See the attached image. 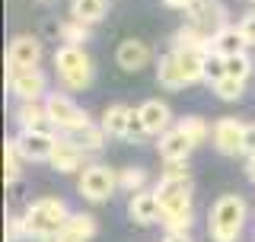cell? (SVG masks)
I'll return each instance as SVG.
<instances>
[{"mask_svg": "<svg viewBox=\"0 0 255 242\" xmlns=\"http://www.w3.org/2000/svg\"><path fill=\"white\" fill-rule=\"evenodd\" d=\"M249 74H252V58L249 54H233V58H227V77H233V80H249Z\"/></svg>", "mask_w": 255, "mask_h": 242, "instance_id": "4dcf8cb0", "label": "cell"}, {"mask_svg": "<svg viewBox=\"0 0 255 242\" xmlns=\"http://www.w3.org/2000/svg\"><path fill=\"white\" fill-rule=\"evenodd\" d=\"M48 242H83V239H77V236H70V233H58V236H54V239H48Z\"/></svg>", "mask_w": 255, "mask_h": 242, "instance_id": "f35d334b", "label": "cell"}, {"mask_svg": "<svg viewBox=\"0 0 255 242\" xmlns=\"http://www.w3.org/2000/svg\"><path fill=\"white\" fill-rule=\"evenodd\" d=\"M243 134H246V124L239 118H220L211 131V140L217 147V153L236 156V153H243Z\"/></svg>", "mask_w": 255, "mask_h": 242, "instance_id": "8fae6325", "label": "cell"}, {"mask_svg": "<svg viewBox=\"0 0 255 242\" xmlns=\"http://www.w3.org/2000/svg\"><path fill=\"white\" fill-rule=\"evenodd\" d=\"M64 233H70V236H77V239H93L96 236V220L90 214H70V220H67V227H64Z\"/></svg>", "mask_w": 255, "mask_h": 242, "instance_id": "f1b7e54d", "label": "cell"}, {"mask_svg": "<svg viewBox=\"0 0 255 242\" xmlns=\"http://www.w3.org/2000/svg\"><path fill=\"white\" fill-rule=\"evenodd\" d=\"M163 3H166V6H172V10H188L195 0H163Z\"/></svg>", "mask_w": 255, "mask_h": 242, "instance_id": "8d00e7d4", "label": "cell"}, {"mask_svg": "<svg viewBox=\"0 0 255 242\" xmlns=\"http://www.w3.org/2000/svg\"><path fill=\"white\" fill-rule=\"evenodd\" d=\"M143 185H147V169H140V166H125V169H118V188L137 195V191H143Z\"/></svg>", "mask_w": 255, "mask_h": 242, "instance_id": "83f0119b", "label": "cell"}, {"mask_svg": "<svg viewBox=\"0 0 255 242\" xmlns=\"http://www.w3.org/2000/svg\"><path fill=\"white\" fill-rule=\"evenodd\" d=\"M118 188V172L102 163H93L86 166L83 172H80V182H77V191L80 198L93 201V204H102V201H109L112 195H115Z\"/></svg>", "mask_w": 255, "mask_h": 242, "instance_id": "5b68a950", "label": "cell"}, {"mask_svg": "<svg viewBox=\"0 0 255 242\" xmlns=\"http://www.w3.org/2000/svg\"><path fill=\"white\" fill-rule=\"evenodd\" d=\"M115 61L128 74H137V70H143L150 64V45L140 42V38H125L115 51Z\"/></svg>", "mask_w": 255, "mask_h": 242, "instance_id": "5bb4252c", "label": "cell"}, {"mask_svg": "<svg viewBox=\"0 0 255 242\" xmlns=\"http://www.w3.org/2000/svg\"><path fill=\"white\" fill-rule=\"evenodd\" d=\"M131 118H134V112L122 106V102H115V106H109L106 112H102V131H106L109 137H128V127H131Z\"/></svg>", "mask_w": 255, "mask_h": 242, "instance_id": "2e32d148", "label": "cell"}, {"mask_svg": "<svg viewBox=\"0 0 255 242\" xmlns=\"http://www.w3.org/2000/svg\"><path fill=\"white\" fill-rule=\"evenodd\" d=\"M175 127H179L182 134H188V140L195 143H201V140H207L211 137V127H207V121L201 118V115H188V118H182V121H175Z\"/></svg>", "mask_w": 255, "mask_h": 242, "instance_id": "484cf974", "label": "cell"}, {"mask_svg": "<svg viewBox=\"0 0 255 242\" xmlns=\"http://www.w3.org/2000/svg\"><path fill=\"white\" fill-rule=\"evenodd\" d=\"M243 153L246 156H255V121L246 124V134H243Z\"/></svg>", "mask_w": 255, "mask_h": 242, "instance_id": "d590c367", "label": "cell"}, {"mask_svg": "<svg viewBox=\"0 0 255 242\" xmlns=\"http://www.w3.org/2000/svg\"><path fill=\"white\" fill-rule=\"evenodd\" d=\"M156 198H159V223H163L169 233H188L191 220H195V214H191V182L188 179H159L156 185Z\"/></svg>", "mask_w": 255, "mask_h": 242, "instance_id": "6da1fadb", "label": "cell"}, {"mask_svg": "<svg viewBox=\"0 0 255 242\" xmlns=\"http://www.w3.org/2000/svg\"><path fill=\"white\" fill-rule=\"evenodd\" d=\"M175 58H179V70H182V77H185V86L204 80L207 54H201V51H175Z\"/></svg>", "mask_w": 255, "mask_h": 242, "instance_id": "603a6c76", "label": "cell"}, {"mask_svg": "<svg viewBox=\"0 0 255 242\" xmlns=\"http://www.w3.org/2000/svg\"><path fill=\"white\" fill-rule=\"evenodd\" d=\"M128 217H131L137 227H153L159 217H163L156 191L143 188V191H137V195H131V201H128Z\"/></svg>", "mask_w": 255, "mask_h": 242, "instance_id": "4fadbf2b", "label": "cell"}, {"mask_svg": "<svg viewBox=\"0 0 255 242\" xmlns=\"http://www.w3.org/2000/svg\"><path fill=\"white\" fill-rule=\"evenodd\" d=\"M42 61V42L35 35H16L6 48V70H32Z\"/></svg>", "mask_w": 255, "mask_h": 242, "instance_id": "9c48e42d", "label": "cell"}, {"mask_svg": "<svg viewBox=\"0 0 255 242\" xmlns=\"http://www.w3.org/2000/svg\"><path fill=\"white\" fill-rule=\"evenodd\" d=\"M16 124H19V131H51L48 109L42 102H22L16 109Z\"/></svg>", "mask_w": 255, "mask_h": 242, "instance_id": "9a60e30c", "label": "cell"}, {"mask_svg": "<svg viewBox=\"0 0 255 242\" xmlns=\"http://www.w3.org/2000/svg\"><path fill=\"white\" fill-rule=\"evenodd\" d=\"M243 93H246V83H243V80L223 77V80H217V83H214V96H217V99H223V102H236Z\"/></svg>", "mask_w": 255, "mask_h": 242, "instance_id": "f546056e", "label": "cell"}, {"mask_svg": "<svg viewBox=\"0 0 255 242\" xmlns=\"http://www.w3.org/2000/svg\"><path fill=\"white\" fill-rule=\"evenodd\" d=\"M70 220V211L61 198L48 195V198H38L22 211V227H26V239H54L58 233L67 227Z\"/></svg>", "mask_w": 255, "mask_h": 242, "instance_id": "7a4b0ae2", "label": "cell"}, {"mask_svg": "<svg viewBox=\"0 0 255 242\" xmlns=\"http://www.w3.org/2000/svg\"><path fill=\"white\" fill-rule=\"evenodd\" d=\"M246 175H249V182L255 185V156H249V159H246Z\"/></svg>", "mask_w": 255, "mask_h": 242, "instance_id": "ab89813d", "label": "cell"}, {"mask_svg": "<svg viewBox=\"0 0 255 242\" xmlns=\"http://www.w3.org/2000/svg\"><path fill=\"white\" fill-rule=\"evenodd\" d=\"M185 13H188V26H195L201 35L211 38V42H214V35H217V32H223V29L230 26L227 6H223L220 0H195Z\"/></svg>", "mask_w": 255, "mask_h": 242, "instance_id": "52a82bcc", "label": "cell"}, {"mask_svg": "<svg viewBox=\"0 0 255 242\" xmlns=\"http://www.w3.org/2000/svg\"><path fill=\"white\" fill-rule=\"evenodd\" d=\"M239 32H243V38H246V45H255V13H246L243 19H239Z\"/></svg>", "mask_w": 255, "mask_h": 242, "instance_id": "e575fe53", "label": "cell"}, {"mask_svg": "<svg viewBox=\"0 0 255 242\" xmlns=\"http://www.w3.org/2000/svg\"><path fill=\"white\" fill-rule=\"evenodd\" d=\"M45 109H48V121H51V127H58V131H80V127H86V124H93L90 115H86L83 109L77 106L70 96H64V93H51L45 99Z\"/></svg>", "mask_w": 255, "mask_h": 242, "instance_id": "8992f818", "label": "cell"}, {"mask_svg": "<svg viewBox=\"0 0 255 242\" xmlns=\"http://www.w3.org/2000/svg\"><path fill=\"white\" fill-rule=\"evenodd\" d=\"M6 83H10V93L19 102H38L45 96V74L38 67H32V70H6Z\"/></svg>", "mask_w": 255, "mask_h": 242, "instance_id": "ba28073f", "label": "cell"}, {"mask_svg": "<svg viewBox=\"0 0 255 242\" xmlns=\"http://www.w3.org/2000/svg\"><path fill=\"white\" fill-rule=\"evenodd\" d=\"M163 179H172V182H179V179H188V163L185 159H163Z\"/></svg>", "mask_w": 255, "mask_h": 242, "instance_id": "d6a6232c", "label": "cell"}, {"mask_svg": "<svg viewBox=\"0 0 255 242\" xmlns=\"http://www.w3.org/2000/svg\"><path fill=\"white\" fill-rule=\"evenodd\" d=\"M22 153L16 147V140H6L3 143V175H6V185H16L19 182V169H22Z\"/></svg>", "mask_w": 255, "mask_h": 242, "instance_id": "d4e9b609", "label": "cell"}, {"mask_svg": "<svg viewBox=\"0 0 255 242\" xmlns=\"http://www.w3.org/2000/svg\"><path fill=\"white\" fill-rule=\"evenodd\" d=\"M246 217H249V207H246L243 198L239 195H220L211 207V217H207L211 239L214 242H239Z\"/></svg>", "mask_w": 255, "mask_h": 242, "instance_id": "3957f363", "label": "cell"}, {"mask_svg": "<svg viewBox=\"0 0 255 242\" xmlns=\"http://www.w3.org/2000/svg\"><path fill=\"white\" fill-rule=\"evenodd\" d=\"M211 45H214V54H220V58H233V54L246 51V38L236 26H227L223 32H217Z\"/></svg>", "mask_w": 255, "mask_h": 242, "instance_id": "7402d4cb", "label": "cell"}, {"mask_svg": "<svg viewBox=\"0 0 255 242\" xmlns=\"http://www.w3.org/2000/svg\"><path fill=\"white\" fill-rule=\"evenodd\" d=\"M137 115H140V121H143V127H147L150 137H163V134L172 127V112H169V106H166L163 99H147V102H140Z\"/></svg>", "mask_w": 255, "mask_h": 242, "instance_id": "7c38bea8", "label": "cell"}, {"mask_svg": "<svg viewBox=\"0 0 255 242\" xmlns=\"http://www.w3.org/2000/svg\"><path fill=\"white\" fill-rule=\"evenodd\" d=\"M58 35L64 38V45L83 48L86 42H90V26H86V22H80V19H67V22H61Z\"/></svg>", "mask_w": 255, "mask_h": 242, "instance_id": "4316f807", "label": "cell"}, {"mask_svg": "<svg viewBox=\"0 0 255 242\" xmlns=\"http://www.w3.org/2000/svg\"><path fill=\"white\" fill-rule=\"evenodd\" d=\"M156 83L166 86V90H182V86H185V77H182V70H179V58H175V51L159 54V64H156Z\"/></svg>", "mask_w": 255, "mask_h": 242, "instance_id": "ffe728a7", "label": "cell"}, {"mask_svg": "<svg viewBox=\"0 0 255 242\" xmlns=\"http://www.w3.org/2000/svg\"><path fill=\"white\" fill-rule=\"evenodd\" d=\"M147 127H143V121H140V115H137V112H134V118H131V127H128V137H125V140H134V143H143V140H147Z\"/></svg>", "mask_w": 255, "mask_h": 242, "instance_id": "836d02e7", "label": "cell"}, {"mask_svg": "<svg viewBox=\"0 0 255 242\" xmlns=\"http://www.w3.org/2000/svg\"><path fill=\"white\" fill-rule=\"evenodd\" d=\"M227 77V58H220V54H207V61H204V80L207 83H217V80H223Z\"/></svg>", "mask_w": 255, "mask_h": 242, "instance_id": "1f68e13d", "label": "cell"}, {"mask_svg": "<svg viewBox=\"0 0 255 242\" xmlns=\"http://www.w3.org/2000/svg\"><path fill=\"white\" fill-rule=\"evenodd\" d=\"M106 10H109L106 0H70V13H74V19L86 22V26L99 22L102 16H106Z\"/></svg>", "mask_w": 255, "mask_h": 242, "instance_id": "cb8c5ba5", "label": "cell"}, {"mask_svg": "<svg viewBox=\"0 0 255 242\" xmlns=\"http://www.w3.org/2000/svg\"><path fill=\"white\" fill-rule=\"evenodd\" d=\"M16 147H19L26 163H42V159H51L54 147H58V137L51 131H19Z\"/></svg>", "mask_w": 255, "mask_h": 242, "instance_id": "30bf717a", "label": "cell"}, {"mask_svg": "<svg viewBox=\"0 0 255 242\" xmlns=\"http://www.w3.org/2000/svg\"><path fill=\"white\" fill-rule=\"evenodd\" d=\"M163 242H191V236H188V233H169Z\"/></svg>", "mask_w": 255, "mask_h": 242, "instance_id": "74e56055", "label": "cell"}, {"mask_svg": "<svg viewBox=\"0 0 255 242\" xmlns=\"http://www.w3.org/2000/svg\"><path fill=\"white\" fill-rule=\"evenodd\" d=\"M106 131H102V124H86V127H80V131H70L64 140H70L77 150H83V153H93V150H102V143H106Z\"/></svg>", "mask_w": 255, "mask_h": 242, "instance_id": "44dd1931", "label": "cell"}, {"mask_svg": "<svg viewBox=\"0 0 255 242\" xmlns=\"http://www.w3.org/2000/svg\"><path fill=\"white\" fill-rule=\"evenodd\" d=\"M172 51H201V54H211L214 45H211V38L201 35L195 26H182L172 35Z\"/></svg>", "mask_w": 255, "mask_h": 242, "instance_id": "ac0fdd59", "label": "cell"}, {"mask_svg": "<svg viewBox=\"0 0 255 242\" xmlns=\"http://www.w3.org/2000/svg\"><path fill=\"white\" fill-rule=\"evenodd\" d=\"M54 67H58V77L64 80L67 90H90L96 67L90 61V54L77 45H61L58 54H54Z\"/></svg>", "mask_w": 255, "mask_h": 242, "instance_id": "277c9868", "label": "cell"}, {"mask_svg": "<svg viewBox=\"0 0 255 242\" xmlns=\"http://www.w3.org/2000/svg\"><path fill=\"white\" fill-rule=\"evenodd\" d=\"M191 147H195V143L188 140V134H182L175 124L159 137V143H156V150H159V156H163V159H185L188 153H191Z\"/></svg>", "mask_w": 255, "mask_h": 242, "instance_id": "e0dca14e", "label": "cell"}, {"mask_svg": "<svg viewBox=\"0 0 255 242\" xmlns=\"http://www.w3.org/2000/svg\"><path fill=\"white\" fill-rule=\"evenodd\" d=\"M48 163L58 169V172H77V169H86L83 166V150H77L70 140H58V147H54Z\"/></svg>", "mask_w": 255, "mask_h": 242, "instance_id": "d6986e66", "label": "cell"}]
</instances>
